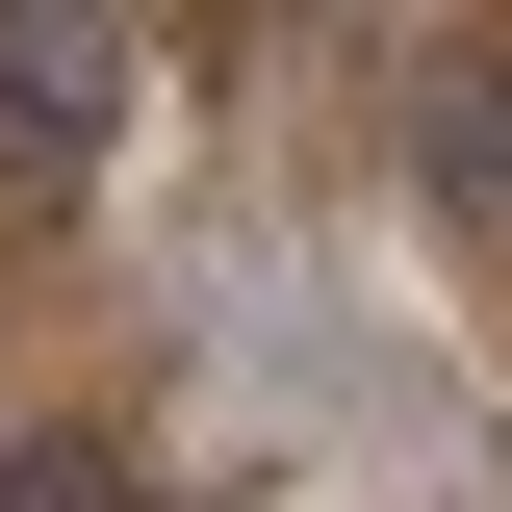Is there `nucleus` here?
Returning a JSON list of instances; mask_svg holds the SVG:
<instances>
[{"label":"nucleus","instance_id":"obj_2","mask_svg":"<svg viewBox=\"0 0 512 512\" xmlns=\"http://www.w3.org/2000/svg\"><path fill=\"white\" fill-rule=\"evenodd\" d=\"M0 512H128V461H103V436H26V461H0Z\"/></svg>","mask_w":512,"mask_h":512},{"label":"nucleus","instance_id":"obj_1","mask_svg":"<svg viewBox=\"0 0 512 512\" xmlns=\"http://www.w3.org/2000/svg\"><path fill=\"white\" fill-rule=\"evenodd\" d=\"M128 128V26H77V0H0V205H77Z\"/></svg>","mask_w":512,"mask_h":512}]
</instances>
